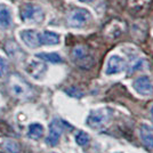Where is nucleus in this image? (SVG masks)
I'll list each match as a JSON object with an SVG mask.
<instances>
[{"mask_svg":"<svg viewBox=\"0 0 153 153\" xmlns=\"http://www.w3.org/2000/svg\"><path fill=\"white\" fill-rule=\"evenodd\" d=\"M44 16L42 8L33 4H26L21 10V17L27 23H40L44 21Z\"/></svg>","mask_w":153,"mask_h":153,"instance_id":"nucleus-1","label":"nucleus"},{"mask_svg":"<svg viewBox=\"0 0 153 153\" xmlns=\"http://www.w3.org/2000/svg\"><path fill=\"white\" fill-rule=\"evenodd\" d=\"M111 118V112L108 108H100L90 112L87 118V125L93 129H100L104 127Z\"/></svg>","mask_w":153,"mask_h":153,"instance_id":"nucleus-2","label":"nucleus"},{"mask_svg":"<svg viewBox=\"0 0 153 153\" xmlns=\"http://www.w3.org/2000/svg\"><path fill=\"white\" fill-rule=\"evenodd\" d=\"M91 19V14L83 8H78L73 10L68 17V24L70 27L80 29L85 26Z\"/></svg>","mask_w":153,"mask_h":153,"instance_id":"nucleus-3","label":"nucleus"},{"mask_svg":"<svg viewBox=\"0 0 153 153\" xmlns=\"http://www.w3.org/2000/svg\"><path fill=\"white\" fill-rule=\"evenodd\" d=\"M63 121H61L58 119H54L49 125V133H48V136L46 138L47 144L51 146L57 145L58 140L63 134Z\"/></svg>","mask_w":153,"mask_h":153,"instance_id":"nucleus-4","label":"nucleus"},{"mask_svg":"<svg viewBox=\"0 0 153 153\" xmlns=\"http://www.w3.org/2000/svg\"><path fill=\"white\" fill-rule=\"evenodd\" d=\"M133 88L142 96H150L153 94V83L147 76H138L133 82Z\"/></svg>","mask_w":153,"mask_h":153,"instance_id":"nucleus-5","label":"nucleus"},{"mask_svg":"<svg viewBox=\"0 0 153 153\" xmlns=\"http://www.w3.org/2000/svg\"><path fill=\"white\" fill-rule=\"evenodd\" d=\"M19 38L23 41V44L29 48H37L40 44V32L33 29H25L19 32Z\"/></svg>","mask_w":153,"mask_h":153,"instance_id":"nucleus-6","label":"nucleus"},{"mask_svg":"<svg viewBox=\"0 0 153 153\" xmlns=\"http://www.w3.org/2000/svg\"><path fill=\"white\" fill-rule=\"evenodd\" d=\"M126 69V62L125 59L121 58L118 55H112L108 58V64H106V69H105V73L108 76H112V74H117L120 73Z\"/></svg>","mask_w":153,"mask_h":153,"instance_id":"nucleus-7","label":"nucleus"},{"mask_svg":"<svg viewBox=\"0 0 153 153\" xmlns=\"http://www.w3.org/2000/svg\"><path fill=\"white\" fill-rule=\"evenodd\" d=\"M140 137L143 145L152 150L153 149V128L143 123L140 128Z\"/></svg>","mask_w":153,"mask_h":153,"instance_id":"nucleus-8","label":"nucleus"},{"mask_svg":"<svg viewBox=\"0 0 153 153\" xmlns=\"http://www.w3.org/2000/svg\"><path fill=\"white\" fill-rule=\"evenodd\" d=\"M26 72L34 79H40L41 76H44V74L47 71V66L45 64L40 63V62H34L32 61L26 65Z\"/></svg>","mask_w":153,"mask_h":153,"instance_id":"nucleus-9","label":"nucleus"},{"mask_svg":"<svg viewBox=\"0 0 153 153\" xmlns=\"http://www.w3.org/2000/svg\"><path fill=\"white\" fill-rule=\"evenodd\" d=\"M61 41L59 36L55 32L51 31H44L40 33V44L41 45H47V46H53V45H58Z\"/></svg>","mask_w":153,"mask_h":153,"instance_id":"nucleus-10","label":"nucleus"},{"mask_svg":"<svg viewBox=\"0 0 153 153\" xmlns=\"http://www.w3.org/2000/svg\"><path fill=\"white\" fill-rule=\"evenodd\" d=\"M12 25V13L6 5H0V26L8 29Z\"/></svg>","mask_w":153,"mask_h":153,"instance_id":"nucleus-11","label":"nucleus"},{"mask_svg":"<svg viewBox=\"0 0 153 153\" xmlns=\"http://www.w3.org/2000/svg\"><path fill=\"white\" fill-rule=\"evenodd\" d=\"M10 89H12V93L14 95L17 96V97H24L29 93V87L22 80L13 81L10 85Z\"/></svg>","mask_w":153,"mask_h":153,"instance_id":"nucleus-12","label":"nucleus"},{"mask_svg":"<svg viewBox=\"0 0 153 153\" xmlns=\"http://www.w3.org/2000/svg\"><path fill=\"white\" fill-rule=\"evenodd\" d=\"M42 135H44V127H42V125L36 122V123H31L29 126V131H27L29 138L37 140H40L42 137Z\"/></svg>","mask_w":153,"mask_h":153,"instance_id":"nucleus-13","label":"nucleus"},{"mask_svg":"<svg viewBox=\"0 0 153 153\" xmlns=\"http://www.w3.org/2000/svg\"><path fill=\"white\" fill-rule=\"evenodd\" d=\"M72 57L73 59L80 63V62H85L87 59H89V56H88V53H87V49L82 47V46H78L76 47L73 51H72Z\"/></svg>","mask_w":153,"mask_h":153,"instance_id":"nucleus-14","label":"nucleus"},{"mask_svg":"<svg viewBox=\"0 0 153 153\" xmlns=\"http://www.w3.org/2000/svg\"><path fill=\"white\" fill-rule=\"evenodd\" d=\"M38 58L46 61V62H49V63H61L63 62V58L61 57V55L57 53H39L36 55Z\"/></svg>","mask_w":153,"mask_h":153,"instance_id":"nucleus-15","label":"nucleus"},{"mask_svg":"<svg viewBox=\"0 0 153 153\" xmlns=\"http://www.w3.org/2000/svg\"><path fill=\"white\" fill-rule=\"evenodd\" d=\"M150 2H151V0H129V6L130 8H134L136 10H142Z\"/></svg>","mask_w":153,"mask_h":153,"instance_id":"nucleus-16","label":"nucleus"},{"mask_svg":"<svg viewBox=\"0 0 153 153\" xmlns=\"http://www.w3.org/2000/svg\"><path fill=\"white\" fill-rule=\"evenodd\" d=\"M76 142L78 145L85 146V145H87L89 143V135L86 134L85 131H79L76 135Z\"/></svg>","mask_w":153,"mask_h":153,"instance_id":"nucleus-17","label":"nucleus"},{"mask_svg":"<svg viewBox=\"0 0 153 153\" xmlns=\"http://www.w3.org/2000/svg\"><path fill=\"white\" fill-rule=\"evenodd\" d=\"M5 149L10 153H19V145L15 142H13V140H7L6 143H5Z\"/></svg>","mask_w":153,"mask_h":153,"instance_id":"nucleus-18","label":"nucleus"},{"mask_svg":"<svg viewBox=\"0 0 153 153\" xmlns=\"http://www.w3.org/2000/svg\"><path fill=\"white\" fill-rule=\"evenodd\" d=\"M7 68H8V64H7L6 58L0 56V78H2V76L6 74Z\"/></svg>","mask_w":153,"mask_h":153,"instance_id":"nucleus-19","label":"nucleus"},{"mask_svg":"<svg viewBox=\"0 0 153 153\" xmlns=\"http://www.w3.org/2000/svg\"><path fill=\"white\" fill-rule=\"evenodd\" d=\"M66 93L70 96H72V97H76V98H80V97H82V95H83L80 90L74 88V87H71L69 89H66Z\"/></svg>","mask_w":153,"mask_h":153,"instance_id":"nucleus-20","label":"nucleus"},{"mask_svg":"<svg viewBox=\"0 0 153 153\" xmlns=\"http://www.w3.org/2000/svg\"><path fill=\"white\" fill-rule=\"evenodd\" d=\"M150 117H151V120H152V122H153V104H152V106L150 108Z\"/></svg>","mask_w":153,"mask_h":153,"instance_id":"nucleus-21","label":"nucleus"},{"mask_svg":"<svg viewBox=\"0 0 153 153\" xmlns=\"http://www.w3.org/2000/svg\"><path fill=\"white\" fill-rule=\"evenodd\" d=\"M80 2H91L93 0H79Z\"/></svg>","mask_w":153,"mask_h":153,"instance_id":"nucleus-22","label":"nucleus"}]
</instances>
